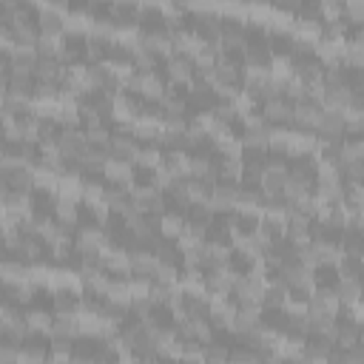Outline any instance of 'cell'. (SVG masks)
<instances>
[{
  "mask_svg": "<svg viewBox=\"0 0 364 364\" xmlns=\"http://www.w3.org/2000/svg\"><path fill=\"white\" fill-rule=\"evenodd\" d=\"M38 26L43 34H52V38H60V34H66V17L52 9V6H43L40 15H38Z\"/></svg>",
  "mask_w": 364,
  "mask_h": 364,
  "instance_id": "ba28073f",
  "label": "cell"
},
{
  "mask_svg": "<svg viewBox=\"0 0 364 364\" xmlns=\"http://www.w3.org/2000/svg\"><path fill=\"white\" fill-rule=\"evenodd\" d=\"M245 68L248 71H268L273 66V52L271 46H248L245 49Z\"/></svg>",
  "mask_w": 364,
  "mask_h": 364,
  "instance_id": "52a82bcc",
  "label": "cell"
},
{
  "mask_svg": "<svg viewBox=\"0 0 364 364\" xmlns=\"http://www.w3.org/2000/svg\"><path fill=\"white\" fill-rule=\"evenodd\" d=\"M344 112H356V114H364V91H350V105Z\"/></svg>",
  "mask_w": 364,
  "mask_h": 364,
  "instance_id": "4316f807",
  "label": "cell"
},
{
  "mask_svg": "<svg viewBox=\"0 0 364 364\" xmlns=\"http://www.w3.org/2000/svg\"><path fill=\"white\" fill-rule=\"evenodd\" d=\"M220 179H242V157H222L220 160Z\"/></svg>",
  "mask_w": 364,
  "mask_h": 364,
  "instance_id": "d6986e66",
  "label": "cell"
},
{
  "mask_svg": "<svg viewBox=\"0 0 364 364\" xmlns=\"http://www.w3.org/2000/svg\"><path fill=\"white\" fill-rule=\"evenodd\" d=\"M26 321L31 324L34 333H52V324H54L52 313H46V310H31V313H26Z\"/></svg>",
  "mask_w": 364,
  "mask_h": 364,
  "instance_id": "e0dca14e",
  "label": "cell"
},
{
  "mask_svg": "<svg viewBox=\"0 0 364 364\" xmlns=\"http://www.w3.org/2000/svg\"><path fill=\"white\" fill-rule=\"evenodd\" d=\"M344 63L353 68H364V43L353 40L350 46H344Z\"/></svg>",
  "mask_w": 364,
  "mask_h": 364,
  "instance_id": "ffe728a7",
  "label": "cell"
},
{
  "mask_svg": "<svg viewBox=\"0 0 364 364\" xmlns=\"http://www.w3.org/2000/svg\"><path fill=\"white\" fill-rule=\"evenodd\" d=\"M358 342L364 344V324H361V333H358Z\"/></svg>",
  "mask_w": 364,
  "mask_h": 364,
  "instance_id": "f1b7e54d",
  "label": "cell"
},
{
  "mask_svg": "<svg viewBox=\"0 0 364 364\" xmlns=\"http://www.w3.org/2000/svg\"><path fill=\"white\" fill-rule=\"evenodd\" d=\"M52 356L54 358L75 356V339H52Z\"/></svg>",
  "mask_w": 364,
  "mask_h": 364,
  "instance_id": "d4e9b609",
  "label": "cell"
},
{
  "mask_svg": "<svg viewBox=\"0 0 364 364\" xmlns=\"http://www.w3.org/2000/svg\"><path fill=\"white\" fill-rule=\"evenodd\" d=\"M157 257L154 253H131V279H154Z\"/></svg>",
  "mask_w": 364,
  "mask_h": 364,
  "instance_id": "30bf717a",
  "label": "cell"
},
{
  "mask_svg": "<svg viewBox=\"0 0 364 364\" xmlns=\"http://www.w3.org/2000/svg\"><path fill=\"white\" fill-rule=\"evenodd\" d=\"M273 6H276L279 12H299L302 0H273Z\"/></svg>",
  "mask_w": 364,
  "mask_h": 364,
  "instance_id": "83f0119b",
  "label": "cell"
},
{
  "mask_svg": "<svg viewBox=\"0 0 364 364\" xmlns=\"http://www.w3.org/2000/svg\"><path fill=\"white\" fill-rule=\"evenodd\" d=\"M333 287H336V296H339L342 305L356 308V305L364 299V282H361L358 276H353V279H336Z\"/></svg>",
  "mask_w": 364,
  "mask_h": 364,
  "instance_id": "3957f363",
  "label": "cell"
},
{
  "mask_svg": "<svg viewBox=\"0 0 364 364\" xmlns=\"http://www.w3.org/2000/svg\"><path fill=\"white\" fill-rule=\"evenodd\" d=\"M339 248L347 253V257H358V259H364V231L350 228V225H347V228L342 231Z\"/></svg>",
  "mask_w": 364,
  "mask_h": 364,
  "instance_id": "8fae6325",
  "label": "cell"
},
{
  "mask_svg": "<svg viewBox=\"0 0 364 364\" xmlns=\"http://www.w3.org/2000/svg\"><path fill=\"white\" fill-rule=\"evenodd\" d=\"M60 46L63 43H57V38H52V34H40V40H38V54L40 57H57V52H60Z\"/></svg>",
  "mask_w": 364,
  "mask_h": 364,
  "instance_id": "44dd1931",
  "label": "cell"
},
{
  "mask_svg": "<svg viewBox=\"0 0 364 364\" xmlns=\"http://www.w3.org/2000/svg\"><path fill=\"white\" fill-rule=\"evenodd\" d=\"M262 114H265L273 126H285V123L290 120V114H294V103H290L287 97L265 100V103H262Z\"/></svg>",
  "mask_w": 364,
  "mask_h": 364,
  "instance_id": "5b68a950",
  "label": "cell"
},
{
  "mask_svg": "<svg viewBox=\"0 0 364 364\" xmlns=\"http://www.w3.org/2000/svg\"><path fill=\"white\" fill-rule=\"evenodd\" d=\"M324 108H333V112H344L350 105V86H324Z\"/></svg>",
  "mask_w": 364,
  "mask_h": 364,
  "instance_id": "5bb4252c",
  "label": "cell"
},
{
  "mask_svg": "<svg viewBox=\"0 0 364 364\" xmlns=\"http://www.w3.org/2000/svg\"><path fill=\"white\" fill-rule=\"evenodd\" d=\"M194 68H197V63H194L191 54H171V57L165 60L168 77H171L174 83H182V86H188V83L194 80Z\"/></svg>",
  "mask_w": 364,
  "mask_h": 364,
  "instance_id": "7a4b0ae2",
  "label": "cell"
},
{
  "mask_svg": "<svg viewBox=\"0 0 364 364\" xmlns=\"http://www.w3.org/2000/svg\"><path fill=\"white\" fill-rule=\"evenodd\" d=\"M46 358V347L38 344V342H29L23 344V353H20V361H43Z\"/></svg>",
  "mask_w": 364,
  "mask_h": 364,
  "instance_id": "484cf974",
  "label": "cell"
},
{
  "mask_svg": "<svg viewBox=\"0 0 364 364\" xmlns=\"http://www.w3.org/2000/svg\"><path fill=\"white\" fill-rule=\"evenodd\" d=\"M83 331L77 313H57L54 324H52V339H77V333Z\"/></svg>",
  "mask_w": 364,
  "mask_h": 364,
  "instance_id": "8992f818",
  "label": "cell"
},
{
  "mask_svg": "<svg viewBox=\"0 0 364 364\" xmlns=\"http://www.w3.org/2000/svg\"><path fill=\"white\" fill-rule=\"evenodd\" d=\"M271 151L273 154H290V134L273 128V134H271Z\"/></svg>",
  "mask_w": 364,
  "mask_h": 364,
  "instance_id": "7402d4cb",
  "label": "cell"
},
{
  "mask_svg": "<svg viewBox=\"0 0 364 364\" xmlns=\"http://www.w3.org/2000/svg\"><path fill=\"white\" fill-rule=\"evenodd\" d=\"M134 162L128 160H108L105 162V179H112V182H120V185H131L134 182Z\"/></svg>",
  "mask_w": 364,
  "mask_h": 364,
  "instance_id": "4fadbf2b",
  "label": "cell"
},
{
  "mask_svg": "<svg viewBox=\"0 0 364 364\" xmlns=\"http://www.w3.org/2000/svg\"><path fill=\"white\" fill-rule=\"evenodd\" d=\"M358 333H361V324L358 321H339V331H336V344L342 347V350H347L350 344H356L358 342Z\"/></svg>",
  "mask_w": 364,
  "mask_h": 364,
  "instance_id": "2e32d148",
  "label": "cell"
},
{
  "mask_svg": "<svg viewBox=\"0 0 364 364\" xmlns=\"http://www.w3.org/2000/svg\"><path fill=\"white\" fill-rule=\"evenodd\" d=\"M344 15H347L350 23L364 26V0H347V3H344Z\"/></svg>",
  "mask_w": 364,
  "mask_h": 364,
  "instance_id": "603a6c76",
  "label": "cell"
},
{
  "mask_svg": "<svg viewBox=\"0 0 364 364\" xmlns=\"http://www.w3.org/2000/svg\"><path fill=\"white\" fill-rule=\"evenodd\" d=\"M54 302V313H77L83 305H80V296L75 294V290L68 287H57V294L52 296Z\"/></svg>",
  "mask_w": 364,
  "mask_h": 364,
  "instance_id": "9a60e30c",
  "label": "cell"
},
{
  "mask_svg": "<svg viewBox=\"0 0 364 364\" xmlns=\"http://www.w3.org/2000/svg\"><path fill=\"white\" fill-rule=\"evenodd\" d=\"M358 279H361V282H364V265H361V273H358Z\"/></svg>",
  "mask_w": 364,
  "mask_h": 364,
  "instance_id": "f546056e",
  "label": "cell"
},
{
  "mask_svg": "<svg viewBox=\"0 0 364 364\" xmlns=\"http://www.w3.org/2000/svg\"><path fill=\"white\" fill-rule=\"evenodd\" d=\"M108 149H112V160H128V162H134L137 154H139V139L134 134H114V139H112Z\"/></svg>",
  "mask_w": 364,
  "mask_h": 364,
  "instance_id": "277c9868",
  "label": "cell"
},
{
  "mask_svg": "<svg viewBox=\"0 0 364 364\" xmlns=\"http://www.w3.org/2000/svg\"><path fill=\"white\" fill-rule=\"evenodd\" d=\"M205 358H211V361H225V358H231V350H228V344H222V342H208V344H205Z\"/></svg>",
  "mask_w": 364,
  "mask_h": 364,
  "instance_id": "cb8c5ba5",
  "label": "cell"
},
{
  "mask_svg": "<svg viewBox=\"0 0 364 364\" xmlns=\"http://www.w3.org/2000/svg\"><path fill=\"white\" fill-rule=\"evenodd\" d=\"M3 34H9L17 46H38L43 31H40V26H34V23H17L12 29H3Z\"/></svg>",
  "mask_w": 364,
  "mask_h": 364,
  "instance_id": "9c48e42d",
  "label": "cell"
},
{
  "mask_svg": "<svg viewBox=\"0 0 364 364\" xmlns=\"http://www.w3.org/2000/svg\"><path fill=\"white\" fill-rule=\"evenodd\" d=\"M361 265H364V259H358V257H344L336 262V273H339V279H353V276H358L361 273Z\"/></svg>",
  "mask_w": 364,
  "mask_h": 364,
  "instance_id": "ac0fdd59",
  "label": "cell"
},
{
  "mask_svg": "<svg viewBox=\"0 0 364 364\" xmlns=\"http://www.w3.org/2000/svg\"><path fill=\"white\" fill-rule=\"evenodd\" d=\"M347 134V117L344 112H333V108H321V117L316 126V137L321 142H331V139H342Z\"/></svg>",
  "mask_w": 364,
  "mask_h": 364,
  "instance_id": "6da1fadb",
  "label": "cell"
},
{
  "mask_svg": "<svg viewBox=\"0 0 364 364\" xmlns=\"http://www.w3.org/2000/svg\"><path fill=\"white\" fill-rule=\"evenodd\" d=\"M287 285L285 282H279V279H273L268 287H265V296H262V308L265 310H279V308H285L287 305Z\"/></svg>",
  "mask_w": 364,
  "mask_h": 364,
  "instance_id": "7c38bea8",
  "label": "cell"
}]
</instances>
